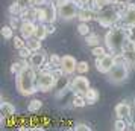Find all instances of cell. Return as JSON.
Listing matches in <instances>:
<instances>
[{
  "instance_id": "obj_1",
  "label": "cell",
  "mask_w": 135,
  "mask_h": 131,
  "mask_svg": "<svg viewBox=\"0 0 135 131\" xmlns=\"http://www.w3.org/2000/svg\"><path fill=\"white\" fill-rule=\"evenodd\" d=\"M37 69L26 66L20 73L15 75V87L21 96H32L38 92L37 88Z\"/></svg>"
},
{
  "instance_id": "obj_2",
  "label": "cell",
  "mask_w": 135,
  "mask_h": 131,
  "mask_svg": "<svg viewBox=\"0 0 135 131\" xmlns=\"http://www.w3.org/2000/svg\"><path fill=\"white\" fill-rule=\"evenodd\" d=\"M126 38H129L124 32L123 26H111V29L105 34V46L109 49V52L117 53V52H123V44L126 41Z\"/></svg>"
},
{
  "instance_id": "obj_3",
  "label": "cell",
  "mask_w": 135,
  "mask_h": 131,
  "mask_svg": "<svg viewBox=\"0 0 135 131\" xmlns=\"http://www.w3.org/2000/svg\"><path fill=\"white\" fill-rule=\"evenodd\" d=\"M56 6H58V15L64 21L78 19L80 5L78 0H56Z\"/></svg>"
},
{
  "instance_id": "obj_4",
  "label": "cell",
  "mask_w": 135,
  "mask_h": 131,
  "mask_svg": "<svg viewBox=\"0 0 135 131\" xmlns=\"http://www.w3.org/2000/svg\"><path fill=\"white\" fill-rule=\"evenodd\" d=\"M120 19H122V14L112 6V3H111V5H106V6H103V8H100L97 11V15H96V20L99 21V25L105 26V28L114 26Z\"/></svg>"
},
{
  "instance_id": "obj_5",
  "label": "cell",
  "mask_w": 135,
  "mask_h": 131,
  "mask_svg": "<svg viewBox=\"0 0 135 131\" xmlns=\"http://www.w3.org/2000/svg\"><path fill=\"white\" fill-rule=\"evenodd\" d=\"M56 79L58 76L55 75L53 70H46V69H40L37 73V88L38 92H50L53 90L56 85Z\"/></svg>"
},
{
  "instance_id": "obj_6",
  "label": "cell",
  "mask_w": 135,
  "mask_h": 131,
  "mask_svg": "<svg viewBox=\"0 0 135 131\" xmlns=\"http://www.w3.org/2000/svg\"><path fill=\"white\" fill-rule=\"evenodd\" d=\"M129 76V64L128 62H123V64H114L112 69L106 73V79L109 84L118 85L128 79Z\"/></svg>"
},
{
  "instance_id": "obj_7",
  "label": "cell",
  "mask_w": 135,
  "mask_h": 131,
  "mask_svg": "<svg viewBox=\"0 0 135 131\" xmlns=\"http://www.w3.org/2000/svg\"><path fill=\"white\" fill-rule=\"evenodd\" d=\"M90 87H91L90 85V81L84 75L74 76L73 79H71V82H70V88H71L73 94H82V96H85V93L88 92Z\"/></svg>"
},
{
  "instance_id": "obj_8",
  "label": "cell",
  "mask_w": 135,
  "mask_h": 131,
  "mask_svg": "<svg viewBox=\"0 0 135 131\" xmlns=\"http://www.w3.org/2000/svg\"><path fill=\"white\" fill-rule=\"evenodd\" d=\"M114 64H115V61H114V53H112V52H111V53H106V55H103V56L96 58V69H97V72L105 73V75L112 69Z\"/></svg>"
},
{
  "instance_id": "obj_9",
  "label": "cell",
  "mask_w": 135,
  "mask_h": 131,
  "mask_svg": "<svg viewBox=\"0 0 135 131\" xmlns=\"http://www.w3.org/2000/svg\"><path fill=\"white\" fill-rule=\"evenodd\" d=\"M61 69L65 75H73V73H76V69H78L76 58L71 55H64L61 58Z\"/></svg>"
},
{
  "instance_id": "obj_10",
  "label": "cell",
  "mask_w": 135,
  "mask_h": 131,
  "mask_svg": "<svg viewBox=\"0 0 135 131\" xmlns=\"http://www.w3.org/2000/svg\"><path fill=\"white\" fill-rule=\"evenodd\" d=\"M46 61H47V55H46V52L44 50H33L32 52L31 58H29V62H31V66L33 67V69H37V72L41 67H43L44 64H46Z\"/></svg>"
},
{
  "instance_id": "obj_11",
  "label": "cell",
  "mask_w": 135,
  "mask_h": 131,
  "mask_svg": "<svg viewBox=\"0 0 135 131\" xmlns=\"http://www.w3.org/2000/svg\"><path fill=\"white\" fill-rule=\"evenodd\" d=\"M35 29H37V25L32 21V20L26 19L21 21V25H20V35L25 38V40H29L31 37H33V34H35Z\"/></svg>"
},
{
  "instance_id": "obj_12",
  "label": "cell",
  "mask_w": 135,
  "mask_h": 131,
  "mask_svg": "<svg viewBox=\"0 0 135 131\" xmlns=\"http://www.w3.org/2000/svg\"><path fill=\"white\" fill-rule=\"evenodd\" d=\"M114 111H115V116L118 119H129L131 114H132V107L129 105L126 101H123V102H118L115 105Z\"/></svg>"
},
{
  "instance_id": "obj_13",
  "label": "cell",
  "mask_w": 135,
  "mask_h": 131,
  "mask_svg": "<svg viewBox=\"0 0 135 131\" xmlns=\"http://www.w3.org/2000/svg\"><path fill=\"white\" fill-rule=\"evenodd\" d=\"M122 21H123V25L135 28V5L134 3H129L128 5L126 11L122 15Z\"/></svg>"
},
{
  "instance_id": "obj_14",
  "label": "cell",
  "mask_w": 135,
  "mask_h": 131,
  "mask_svg": "<svg viewBox=\"0 0 135 131\" xmlns=\"http://www.w3.org/2000/svg\"><path fill=\"white\" fill-rule=\"evenodd\" d=\"M96 15H97V12L93 9L91 6H82L79 9V14H78V19L80 20V21H85V23H88V21H91V20H96Z\"/></svg>"
},
{
  "instance_id": "obj_15",
  "label": "cell",
  "mask_w": 135,
  "mask_h": 131,
  "mask_svg": "<svg viewBox=\"0 0 135 131\" xmlns=\"http://www.w3.org/2000/svg\"><path fill=\"white\" fill-rule=\"evenodd\" d=\"M31 17L38 23H47V11L41 6H32L31 8Z\"/></svg>"
},
{
  "instance_id": "obj_16",
  "label": "cell",
  "mask_w": 135,
  "mask_h": 131,
  "mask_svg": "<svg viewBox=\"0 0 135 131\" xmlns=\"http://www.w3.org/2000/svg\"><path fill=\"white\" fill-rule=\"evenodd\" d=\"M49 35V28H47V23H38L37 25V29H35V34H33V37L40 38L41 41L46 40V37Z\"/></svg>"
},
{
  "instance_id": "obj_17",
  "label": "cell",
  "mask_w": 135,
  "mask_h": 131,
  "mask_svg": "<svg viewBox=\"0 0 135 131\" xmlns=\"http://www.w3.org/2000/svg\"><path fill=\"white\" fill-rule=\"evenodd\" d=\"M0 111H2V114H3V116L9 118V116H14V114H15V107H14L11 102L3 101V102L0 104Z\"/></svg>"
},
{
  "instance_id": "obj_18",
  "label": "cell",
  "mask_w": 135,
  "mask_h": 131,
  "mask_svg": "<svg viewBox=\"0 0 135 131\" xmlns=\"http://www.w3.org/2000/svg\"><path fill=\"white\" fill-rule=\"evenodd\" d=\"M85 99H86V104H90V105L96 104V102L99 101V92H97V88H93V87L88 88V92L85 93Z\"/></svg>"
},
{
  "instance_id": "obj_19",
  "label": "cell",
  "mask_w": 135,
  "mask_h": 131,
  "mask_svg": "<svg viewBox=\"0 0 135 131\" xmlns=\"http://www.w3.org/2000/svg\"><path fill=\"white\" fill-rule=\"evenodd\" d=\"M70 75H64L62 76H59L58 79H56V85H55V88L56 90H62V88H67V87H70V82H71V79L68 78Z\"/></svg>"
},
{
  "instance_id": "obj_20",
  "label": "cell",
  "mask_w": 135,
  "mask_h": 131,
  "mask_svg": "<svg viewBox=\"0 0 135 131\" xmlns=\"http://www.w3.org/2000/svg\"><path fill=\"white\" fill-rule=\"evenodd\" d=\"M85 44L90 46V47H96V46L100 44V37H99L97 34H90V35L85 37Z\"/></svg>"
},
{
  "instance_id": "obj_21",
  "label": "cell",
  "mask_w": 135,
  "mask_h": 131,
  "mask_svg": "<svg viewBox=\"0 0 135 131\" xmlns=\"http://www.w3.org/2000/svg\"><path fill=\"white\" fill-rule=\"evenodd\" d=\"M71 104H73V107H76V108H82V107H85V104H86L85 96H82V94H73Z\"/></svg>"
},
{
  "instance_id": "obj_22",
  "label": "cell",
  "mask_w": 135,
  "mask_h": 131,
  "mask_svg": "<svg viewBox=\"0 0 135 131\" xmlns=\"http://www.w3.org/2000/svg\"><path fill=\"white\" fill-rule=\"evenodd\" d=\"M78 34H79L80 37H86V35H90V34H91V29H90L88 23L80 21L79 25H78Z\"/></svg>"
},
{
  "instance_id": "obj_23",
  "label": "cell",
  "mask_w": 135,
  "mask_h": 131,
  "mask_svg": "<svg viewBox=\"0 0 135 131\" xmlns=\"http://www.w3.org/2000/svg\"><path fill=\"white\" fill-rule=\"evenodd\" d=\"M14 29L11 25H6V26H3L2 28V37L5 38V40H12L14 38Z\"/></svg>"
},
{
  "instance_id": "obj_24",
  "label": "cell",
  "mask_w": 135,
  "mask_h": 131,
  "mask_svg": "<svg viewBox=\"0 0 135 131\" xmlns=\"http://www.w3.org/2000/svg\"><path fill=\"white\" fill-rule=\"evenodd\" d=\"M26 44H27L32 50H40L41 49V40L37 38V37H31L29 40H26Z\"/></svg>"
},
{
  "instance_id": "obj_25",
  "label": "cell",
  "mask_w": 135,
  "mask_h": 131,
  "mask_svg": "<svg viewBox=\"0 0 135 131\" xmlns=\"http://www.w3.org/2000/svg\"><path fill=\"white\" fill-rule=\"evenodd\" d=\"M41 107H43V101L32 99L31 102H29V105H27V111H29V113H37Z\"/></svg>"
},
{
  "instance_id": "obj_26",
  "label": "cell",
  "mask_w": 135,
  "mask_h": 131,
  "mask_svg": "<svg viewBox=\"0 0 135 131\" xmlns=\"http://www.w3.org/2000/svg\"><path fill=\"white\" fill-rule=\"evenodd\" d=\"M106 49H108V47H106V46H100V44H99V46H96V47H91V53H93V56H94V58H99V56H103V55H106V53H108V52H106Z\"/></svg>"
},
{
  "instance_id": "obj_27",
  "label": "cell",
  "mask_w": 135,
  "mask_h": 131,
  "mask_svg": "<svg viewBox=\"0 0 135 131\" xmlns=\"http://www.w3.org/2000/svg\"><path fill=\"white\" fill-rule=\"evenodd\" d=\"M12 46L15 47L17 50H20L21 47H25L26 46V41H25V38L21 37V35H14V38H12Z\"/></svg>"
},
{
  "instance_id": "obj_28",
  "label": "cell",
  "mask_w": 135,
  "mask_h": 131,
  "mask_svg": "<svg viewBox=\"0 0 135 131\" xmlns=\"http://www.w3.org/2000/svg\"><path fill=\"white\" fill-rule=\"evenodd\" d=\"M32 52H33V50H32L27 44H26L25 47H21V49L18 50V56H20V58H26V60H29V58H31V55H32Z\"/></svg>"
},
{
  "instance_id": "obj_29",
  "label": "cell",
  "mask_w": 135,
  "mask_h": 131,
  "mask_svg": "<svg viewBox=\"0 0 135 131\" xmlns=\"http://www.w3.org/2000/svg\"><path fill=\"white\" fill-rule=\"evenodd\" d=\"M88 70H90L88 62H86V61H78V69H76V73H79V75H85Z\"/></svg>"
},
{
  "instance_id": "obj_30",
  "label": "cell",
  "mask_w": 135,
  "mask_h": 131,
  "mask_svg": "<svg viewBox=\"0 0 135 131\" xmlns=\"http://www.w3.org/2000/svg\"><path fill=\"white\" fill-rule=\"evenodd\" d=\"M128 128V124H126V120L124 119H118L117 118V120L114 122V130L115 131H123Z\"/></svg>"
},
{
  "instance_id": "obj_31",
  "label": "cell",
  "mask_w": 135,
  "mask_h": 131,
  "mask_svg": "<svg viewBox=\"0 0 135 131\" xmlns=\"http://www.w3.org/2000/svg\"><path fill=\"white\" fill-rule=\"evenodd\" d=\"M124 58L128 61L129 66H135V50H128V52H123Z\"/></svg>"
},
{
  "instance_id": "obj_32",
  "label": "cell",
  "mask_w": 135,
  "mask_h": 131,
  "mask_svg": "<svg viewBox=\"0 0 135 131\" xmlns=\"http://www.w3.org/2000/svg\"><path fill=\"white\" fill-rule=\"evenodd\" d=\"M128 50H135V41L131 37L126 38V41L123 44V52H128Z\"/></svg>"
},
{
  "instance_id": "obj_33",
  "label": "cell",
  "mask_w": 135,
  "mask_h": 131,
  "mask_svg": "<svg viewBox=\"0 0 135 131\" xmlns=\"http://www.w3.org/2000/svg\"><path fill=\"white\" fill-rule=\"evenodd\" d=\"M21 9H23V8H21L18 3L15 2V3H12V5L9 6V9H8V11H9V14H11V15H20Z\"/></svg>"
},
{
  "instance_id": "obj_34",
  "label": "cell",
  "mask_w": 135,
  "mask_h": 131,
  "mask_svg": "<svg viewBox=\"0 0 135 131\" xmlns=\"http://www.w3.org/2000/svg\"><path fill=\"white\" fill-rule=\"evenodd\" d=\"M18 15H11V17H9V25L12 26L14 29H20V25H21V23H18Z\"/></svg>"
},
{
  "instance_id": "obj_35",
  "label": "cell",
  "mask_w": 135,
  "mask_h": 131,
  "mask_svg": "<svg viewBox=\"0 0 135 131\" xmlns=\"http://www.w3.org/2000/svg\"><path fill=\"white\" fill-rule=\"evenodd\" d=\"M73 130H76V131H91V127H88L86 124H84V122H78V124L73 127Z\"/></svg>"
},
{
  "instance_id": "obj_36",
  "label": "cell",
  "mask_w": 135,
  "mask_h": 131,
  "mask_svg": "<svg viewBox=\"0 0 135 131\" xmlns=\"http://www.w3.org/2000/svg\"><path fill=\"white\" fill-rule=\"evenodd\" d=\"M61 58L62 56H58V55H50V58H49V61L55 66V67H61Z\"/></svg>"
},
{
  "instance_id": "obj_37",
  "label": "cell",
  "mask_w": 135,
  "mask_h": 131,
  "mask_svg": "<svg viewBox=\"0 0 135 131\" xmlns=\"http://www.w3.org/2000/svg\"><path fill=\"white\" fill-rule=\"evenodd\" d=\"M21 8H32L33 6V0H15Z\"/></svg>"
},
{
  "instance_id": "obj_38",
  "label": "cell",
  "mask_w": 135,
  "mask_h": 131,
  "mask_svg": "<svg viewBox=\"0 0 135 131\" xmlns=\"http://www.w3.org/2000/svg\"><path fill=\"white\" fill-rule=\"evenodd\" d=\"M50 0H33V6H43Z\"/></svg>"
},
{
  "instance_id": "obj_39",
  "label": "cell",
  "mask_w": 135,
  "mask_h": 131,
  "mask_svg": "<svg viewBox=\"0 0 135 131\" xmlns=\"http://www.w3.org/2000/svg\"><path fill=\"white\" fill-rule=\"evenodd\" d=\"M78 3H79L80 8H82V6H86V5H90V3H91V0H78Z\"/></svg>"
},
{
  "instance_id": "obj_40",
  "label": "cell",
  "mask_w": 135,
  "mask_h": 131,
  "mask_svg": "<svg viewBox=\"0 0 135 131\" xmlns=\"http://www.w3.org/2000/svg\"><path fill=\"white\" fill-rule=\"evenodd\" d=\"M47 28H49V34H53V32L56 31V28L53 23H47Z\"/></svg>"
},
{
  "instance_id": "obj_41",
  "label": "cell",
  "mask_w": 135,
  "mask_h": 131,
  "mask_svg": "<svg viewBox=\"0 0 135 131\" xmlns=\"http://www.w3.org/2000/svg\"><path fill=\"white\" fill-rule=\"evenodd\" d=\"M131 128H132V130H135V120H132V122H131Z\"/></svg>"
},
{
  "instance_id": "obj_42",
  "label": "cell",
  "mask_w": 135,
  "mask_h": 131,
  "mask_svg": "<svg viewBox=\"0 0 135 131\" xmlns=\"http://www.w3.org/2000/svg\"><path fill=\"white\" fill-rule=\"evenodd\" d=\"M53 2H56V0H53Z\"/></svg>"
}]
</instances>
